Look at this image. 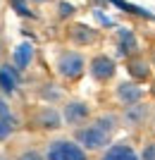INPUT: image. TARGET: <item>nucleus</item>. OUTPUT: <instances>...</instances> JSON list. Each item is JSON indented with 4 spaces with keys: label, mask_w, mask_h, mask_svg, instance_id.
I'll list each match as a JSON object with an SVG mask.
<instances>
[{
    "label": "nucleus",
    "mask_w": 155,
    "mask_h": 160,
    "mask_svg": "<svg viewBox=\"0 0 155 160\" xmlns=\"http://www.w3.org/2000/svg\"><path fill=\"white\" fill-rule=\"evenodd\" d=\"M119 46H122V53H131L136 48V41H134V36H131L129 29H122L119 31Z\"/></svg>",
    "instance_id": "12"
},
{
    "label": "nucleus",
    "mask_w": 155,
    "mask_h": 160,
    "mask_svg": "<svg viewBox=\"0 0 155 160\" xmlns=\"http://www.w3.org/2000/svg\"><path fill=\"white\" fill-rule=\"evenodd\" d=\"M0 160H5V158H0Z\"/></svg>",
    "instance_id": "18"
},
{
    "label": "nucleus",
    "mask_w": 155,
    "mask_h": 160,
    "mask_svg": "<svg viewBox=\"0 0 155 160\" xmlns=\"http://www.w3.org/2000/svg\"><path fill=\"white\" fill-rule=\"evenodd\" d=\"M131 74H134V77H143V79H146V77H148V65H146V62H131Z\"/></svg>",
    "instance_id": "15"
},
{
    "label": "nucleus",
    "mask_w": 155,
    "mask_h": 160,
    "mask_svg": "<svg viewBox=\"0 0 155 160\" xmlns=\"http://www.w3.org/2000/svg\"><path fill=\"white\" fill-rule=\"evenodd\" d=\"M31 60H34V48L29 46V43H24V46H19L14 50V62H17V67H29Z\"/></svg>",
    "instance_id": "11"
},
{
    "label": "nucleus",
    "mask_w": 155,
    "mask_h": 160,
    "mask_svg": "<svg viewBox=\"0 0 155 160\" xmlns=\"http://www.w3.org/2000/svg\"><path fill=\"white\" fill-rule=\"evenodd\" d=\"M62 122H65V117L55 108H41L38 115H36V124L41 129H60Z\"/></svg>",
    "instance_id": "9"
},
{
    "label": "nucleus",
    "mask_w": 155,
    "mask_h": 160,
    "mask_svg": "<svg viewBox=\"0 0 155 160\" xmlns=\"http://www.w3.org/2000/svg\"><path fill=\"white\" fill-rule=\"evenodd\" d=\"M117 124H119V120H117L115 115H100V117H95L93 122H88L86 127L76 129L74 139L79 141L86 151H100V148H105L110 143Z\"/></svg>",
    "instance_id": "1"
},
{
    "label": "nucleus",
    "mask_w": 155,
    "mask_h": 160,
    "mask_svg": "<svg viewBox=\"0 0 155 160\" xmlns=\"http://www.w3.org/2000/svg\"><path fill=\"white\" fill-rule=\"evenodd\" d=\"M46 158L48 160H88L86 148L79 141L72 139H53L46 146Z\"/></svg>",
    "instance_id": "2"
},
{
    "label": "nucleus",
    "mask_w": 155,
    "mask_h": 160,
    "mask_svg": "<svg viewBox=\"0 0 155 160\" xmlns=\"http://www.w3.org/2000/svg\"><path fill=\"white\" fill-rule=\"evenodd\" d=\"M141 160H155V139H150L146 146H143V153H141Z\"/></svg>",
    "instance_id": "16"
},
{
    "label": "nucleus",
    "mask_w": 155,
    "mask_h": 160,
    "mask_svg": "<svg viewBox=\"0 0 155 160\" xmlns=\"http://www.w3.org/2000/svg\"><path fill=\"white\" fill-rule=\"evenodd\" d=\"M17 84H19V74H17V69L10 65H2L0 67V91L5 96H12L14 88H17Z\"/></svg>",
    "instance_id": "10"
},
{
    "label": "nucleus",
    "mask_w": 155,
    "mask_h": 160,
    "mask_svg": "<svg viewBox=\"0 0 155 160\" xmlns=\"http://www.w3.org/2000/svg\"><path fill=\"white\" fill-rule=\"evenodd\" d=\"M12 124H14L12 120H5V117H0V141H7L10 136H12V132H14Z\"/></svg>",
    "instance_id": "14"
},
{
    "label": "nucleus",
    "mask_w": 155,
    "mask_h": 160,
    "mask_svg": "<svg viewBox=\"0 0 155 160\" xmlns=\"http://www.w3.org/2000/svg\"><path fill=\"white\" fill-rule=\"evenodd\" d=\"M115 98L119 105H134V103H138V100L143 98V88L138 86V84H134V81H122V84H117L115 88Z\"/></svg>",
    "instance_id": "6"
},
{
    "label": "nucleus",
    "mask_w": 155,
    "mask_h": 160,
    "mask_svg": "<svg viewBox=\"0 0 155 160\" xmlns=\"http://www.w3.org/2000/svg\"><path fill=\"white\" fill-rule=\"evenodd\" d=\"M150 115V105L148 103H134V105H127L124 108V112H122V122H124V127L127 129H138L146 124Z\"/></svg>",
    "instance_id": "4"
},
{
    "label": "nucleus",
    "mask_w": 155,
    "mask_h": 160,
    "mask_svg": "<svg viewBox=\"0 0 155 160\" xmlns=\"http://www.w3.org/2000/svg\"><path fill=\"white\" fill-rule=\"evenodd\" d=\"M86 72V62H84V55L74 53V50H65V53L57 58V74L67 81H76L81 74Z\"/></svg>",
    "instance_id": "3"
},
{
    "label": "nucleus",
    "mask_w": 155,
    "mask_h": 160,
    "mask_svg": "<svg viewBox=\"0 0 155 160\" xmlns=\"http://www.w3.org/2000/svg\"><path fill=\"white\" fill-rule=\"evenodd\" d=\"M14 160H48V158H46V151L41 153V151H36V148H27V151H22Z\"/></svg>",
    "instance_id": "13"
},
{
    "label": "nucleus",
    "mask_w": 155,
    "mask_h": 160,
    "mask_svg": "<svg viewBox=\"0 0 155 160\" xmlns=\"http://www.w3.org/2000/svg\"><path fill=\"white\" fill-rule=\"evenodd\" d=\"M100 160H141V155L134 151V146L129 141H117V143L105 148Z\"/></svg>",
    "instance_id": "7"
},
{
    "label": "nucleus",
    "mask_w": 155,
    "mask_h": 160,
    "mask_svg": "<svg viewBox=\"0 0 155 160\" xmlns=\"http://www.w3.org/2000/svg\"><path fill=\"white\" fill-rule=\"evenodd\" d=\"M150 93H153V98H155V79H153V84H150Z\"/></svg>",
    "instance_id": "17"
},
{
    "label": "nucleus",
    "mask_w": 155,
    "mask_h": 160,
    "mask_svg": "<svg viewBox=\"0 0 155 160\" xmlns=\"http://www.w3.org/2000/svg\"><path fill=\"white\" fill-rule=\"evenodd\" d=\"M88 72H91V77H93L95 81H108L115 77V62L110 60V58H105V55H98V58H93L91 60V67H88Z\"/></svg>",
    "instance_id": "8"
},
{
    "label": "nucleus",
    "mask_w": 155,
    "mask_h": 160,
    "mask_svg": "<svg viewBox=\"0 0 155 160\" xmlns=\"http://www.w3.org/2000/svg\"><path fill=\"white\" fill-rule=\"evenodd\" d=\"M88 115H91V105L84 103V100H69L67 105L62 108V117L67 124H84L88 120Z\"/></svg>",
    "instance_id": "5"
}]
</instances>
